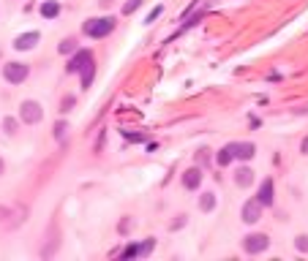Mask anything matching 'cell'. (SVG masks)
Returning a JSON list of instances; mask_svg holds the SVG:
<instances>
[{
	"instance_id": "1",
	"label": "cell",
	"mask_w": 308,
	"mask_h": 261,
	"mask_svg": "<svg viewBox=\"0 0 308 261\" xmlns=\"http://www.w3.org/2000/svg\"><path fill=\"white\" fill-rule=\"evenodd\" d=\"M115 30V19L112 17H95V19H88L82 25V33L90 35V38H104Z\"/></svg>"
},
{
	"instance_id": "2",
	"label": "cell",
	"mask_w": 308,
	"mask_h": 261,
	"mask_svg": "<svg viewBox=\"0 0 308 261\" xmlns=\"http://www.w3.org/2000/svg\"><path fill=\"white\" fill-rule=\"evenodd\" d=\"M19 117H22V122H28V125H36L44 117V109H41L38 101H25V104L19 106Z\"/></svg>"
},
{
	"instance_id": "3",
	"label": "cell",
	"mask_w": 308,
	"mask_h": 261,
	"mask_svg": "<svg viewBox=\"0 0 308 261\" xmlns=\"http://www.w3.org/2000/svg\"><path fill=\"white\" fill-rule=\"evenodd\" d=\"M30 68L25 63H6L3 65V76H6V82H11V85H22L25 79H28Z\"/></svg>"
},
{
	"instance_id": "4",
	"label": "cell",
	"mask_w": 308,
	"mask_h": 261,
	"mask_svg": "<svg viewBox=\"0 0 308 261\" xmlns=\"http://www.w3.org/2000/svg\"><path fill=\"white\" fill-rule=\"evenodd\" d=\"M88 63H93V55H90L88 49H77L74 58L68 60V65H65V71H68V74H79V71H82Z\"/></svg>"
},
{
	"instance_id": "5",
	"label": "cell",
	"mask_w": 308,
	"mask_h": 261,
	"mask_svg": "<svg viewBox=\"0 0 308 261\" xmlns=\"http://www.w3.org/2000/svg\"><path fill=\"white\" fill-rule=\"evenodd\" d=\"M267 245H270V239H267L265 234H248V237L243 239L246 253H262V250H267Z\"/></svg>"
},
{
	"instance_id": "6",
	"label": "cell",
	"mask_w": 308,
	"mask_h": 261,
	"mask_svg": "<svg viewBox=\"0 0 308 261\" xmlns=\"http://www.w3.org/2000/svg\"><path fill=\"white\" fill-rule=\"evenodd\" d=\"M262 209H265V204L259 202V199H251V202H246L243 207V221L246 223H256L262 218Z\"/></svg>"
},
{
	"instance_id": "7",
	"label": "cell",
	"mask_w": 308,
	"mask_h": 261,
	"mask_svg": "<svg viewBox=\"0 0 308 261\" xmlns=\"http://www.w3.org/2000/svg\"><path fill=\"white\" fill-rule=\"evenodd\" d=\"M38 38H41L38 33H22V35H17V41H14V49H19V52H22V49H33L38 44Z\"/></svg>"
},
{
	"instance_id": "8",
	"label": "cell",
	"mask_w": 308,
	"mask_h": 261,
	"mask_svg": "<svg viewBox=\"0 0 308 261\" xmlns=\"http://www.w3.org/2000/svg\"><path fill=\"white\" fill-rule=\"evenodd\" d=\"M183 185L188 188V191H196V188L202 185V172H199V166H196V169H188V172H183Z\"/></svg>"
},
{
	"instance_id": "9",
	"label": "cell",
	"mask_w": 308,
	"mask_h": 261,
	"mask_svg": "<svg viewBox=\"0 0 308 261\" xmlns=\"http://www.w3.org/2000/svg\"><path fill=\"white\" fill-rule=\"evenodd\" d=\"M256 199H259V202L265 204V207H270V204H273V180H270V177H267V180H262Z\"/></svg>"
},
{
	"instance_id": "10",
	"label": "cell",
	"mask_w": 308,
	"mask_h": 261,
	"mask_svg": "<svg viewBox=\"0 0 308 261\" xmlns=\"http://www.w3.org/2000/svg\"><path fill=\"white\" fill-rule=\"evenodd\" d=\"M38 11H41L44 19H55V17L60 14V3H58V0H44Z\"/></svg>"
},
{
	"instance_id": "11",
	"label": "cell",
	"mask_w": 308,
	"mask_h": 261,
	"mask_svg": "<svg viewBox=\"0 0 308 261\" xmlns=\"http://www.w3.org/2000/svg\"><path fill=\"white\" fill-rule=\"evenodd\" d=\"M256 152V147L251 145V142H243V145H237L235 147V158H240V161H251Z\"/></svg>"
},
{
	"instance_id": "12",
	"label": "cell",
	"mask_w": 308,
	"mask_h": 261,
	"mask_svg": "<svg viewBox=\"0 0 308 261\" xmlns=\"http://www.w3.org/2000/svg\"><path fill=\"white\" fill-rule=\"evenodd\" d=\"M235 147H237V145H226L224 150H218V155H216L218 166H229V163L235 161Z\"/></svg>"
},
{
	"instance_id": "13",
	"label": "cell",
	"mask_w": 308,
	"mask_h": 261,
	"mask_svg": "<svg viewBox=\"0 0 308 261\" xmlns=\"http://www.w3.org/2000/svg\"><path fill=\"white\" fill-rule=\"evenodd\" d=\"M251 180H254V172H251V169H240V172L235 174L237 188H248V185H251Z\"/></svg>"
},
{
	"instance_id": "14",
	"label": "cell",
	"mask_w": 308,
	"mask_h": 261,
	"mask_svg": "<svg viewBox=\"0 0 308 261\" xmlns=\"http://www.w3.org/2000/svg\"><path fill=\"white\" fill-rule=\"evenodd\" d=\"M79 74H82V87H85V90H88V87L93 85V76H95V65H93V63H88V65H85L82 71H79Z\"/></svg>"
},
{
	"instance_id": "15",
	"label": "cell",
	"mask_w": 308,
	"mask_h": 261,
	"mask_svg": "<svg viewBox=\"0 0 308 261\" xmlns=\"http://www.w3.org/2000/svg\"><path fill=\"white\" fill-rule=\"evenodd\" d=\"M199 207H202V212H210V209L216 207V193H202Z\"/></svg>"
},
{
	"instance_id": "16",
	"label": "cell",
	"mask_w": 308,
	"mask_h": 261,
	"mask_svg": "<svg viewBox=\"0 0 308 261\" xmlns=\"http://www.w3.org/2000/svg\"><path fill=\"white\" fill-rule=\"evenodd\" d=\"M58 52H60V55H74V52H77V41H74V38H65L63 44L58 47Z\"/></svg>"
},
{
	"instance_id": "17",
	"label": "cell",
	"mask_w": 308,
	"mask_h": 261,
	"mask_svg": "<svg viewBox=\"0 0 308 261\" xmlns=\"http://www.w3.org/2000/svg\"><path fill=\"white\" fill-rule=\"evenodd\" d=\"M139 6H142V0H128V3L123 6V14H134Z\"/></svg>"
},
{
	"instance_id": "18",
	"label": "cell",
	"mask_w": 308,
	"mask_h": 261,
	"mask_svg": "<svg viewBox=\"0 0 308 261\" xmlns=\"http://www.w3.org/2000/svg\"><path fill=\"white\" fill-rule=\"evenodd\" d=\"M3 128H6V134H17V120H14V117H6V120H3Z\"/></svg>"
},
{
	"instance_id": "19",
	"label": "cell",
	"mask_w": 308,
	"mask_h": 261,
	"mask_svg": "<svg viewBox=\"0 0 308 261\" xmlns=\"http://www.w3.org/2000/svg\"><path fill=\"white\" fill-rule=\"evenodd\" d=\"M134 256H139V248H134V245H128V248L123 250V259H134Z\"/></svg>"
},
{
	"instance_id": "20",
	"label": "cell",
	"mask_w": 308,
	"mask_h": 261,
	"mask_svg": "<svg viewBox=\"0 0 308 261\" xmlns=\"http://www.w3.org/2000/svg\"><path fill=\"white\" fill-rule=\"evenodd\" d=\"M161 11H164V8H161V6H155V8H153V11H150V14H148V19H145V22H148V25H150V22H153V19H158V17H161Z\"/></svg>"
},
{
	"instance_id": "21",
	"label": "cell",
	"mask_w": 308,
	"mask_h": 261,
	"mask_svg": "<svg viewBox=\"0 0 308 261\" xmlns=\"http://www.w3.org/2000/svg\"><path fill=\"white\" fill-rule=\"evenodd\" d=\"M65 136V122H58V125H55V139H63Z\"/></svg>"
},
{
	"instance_id": "22",
	"label": "cell",
	"mask_w": 308,
	"mask_h": 261,
	"mask_svg": "<svg viewBox=\"0 0 308 261\" xmlns=\"http://www.w3.org/2000/svg\"><path fill=\"white\" fill-rule=\"evenodd\" d=\"M71 106H74V95H68V98H63V104H60V109H63V112H68V109H71Z\"/></svg>"
},
{
	"instance_id": "23",
	"label": "cell",
	"mask_w": 308,
	"mask_h": 261,
	"mask_svg": "<svg viewBox=\"0 0 308 261\" xmlns=\"http://www.w3.org/2000/svg\"><path fill=\"white\" fill-rule=\"evenodd\" d=\"M297 250H308V237H297Z\"/></svg>"
},
{
	"instance_id": "24",
	"label": "cell",
	"mask_w": 308,
	"mask_h": 261,
	"mask_svg": "<svg viewBox=\"0 0 308 261\" xmlns=\"http://www.w3.org/2000/svg\"><path fill=\"white\" fill-rule=\"evenodd\" d=\"M150 248H153V239H148V242H145L142 248H139V256H145V253H148Z\"/></svg>"
},
{
	"instance_id": "25",
	"label": "cell",
	"mask_w": 308,
	"mask_h": 261,
	"mask_svg": "<svg viewBox=\"0 0 308 261\" xmlns=\"http://www.w3.org/2000/svg\"><path fill=\"white\" fill-rule=\"evenodd\" d=\"M125 139H131V142H142V136H139V134H125Z\"/></svg>"
},
{
	"instance_id": "26",
	"label": "cell",
	"mask_w": 308,
	"mask_h": 261,
	"mask_svg": "<svg viewBox=\"0 0 308 261\" xmlns=\"http://www.w3.org/2000/svg\"><path fill=\"white\" fill-rule=\"evenodd\" d=\"M300 150H303V152H308V136H306V139H303V145H300Z\"/></svg>"
},
{
	"instance_id": "27",
	"label": "cell",
	"mask_w": 308,
	"mask_h": 261,
	"mask_svg": "<svg viewBox=\"0 0 308 261\" xmlns=\"http://www.w3.org/2000/svg\"><path fill=\"white\" fill-rule=\"evenodd\" d=\"M0 174H3V161H0Z\"/></svg>"
}]
</instances>
